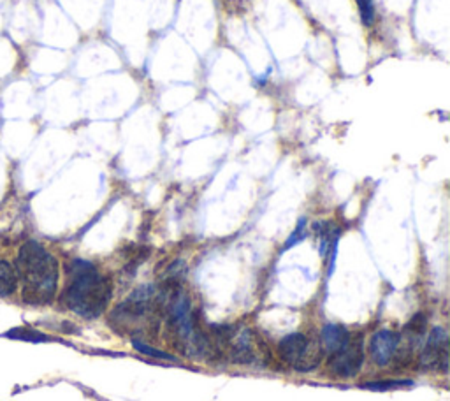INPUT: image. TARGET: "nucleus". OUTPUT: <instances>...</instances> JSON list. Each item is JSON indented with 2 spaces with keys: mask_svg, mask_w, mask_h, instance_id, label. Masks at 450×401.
Returning a JSON list of instances; mask_svg holds the SVG:
<instances>
[{
  "mask_svg": "<svg viewBox=\"0 0 450 401\" xmlns=\"http://www.w3.org/2000/svg\"><path fill=\"white\" fill-rule=\"evenodd\" d=\"M16 275L23 283L29 305H48L58 289V261L37 241L22 245L16 257Z\"/></svg>",
  "mask_w": 450,
  "mask_h": 401,
  "instance_id": "obj_1",
  "label": "nucleus"
},
{
  "mask_svg": "<svg viewBox=\"0 0 450 401\" xmlns=\"http://www.w3.org/2000/svg\"><path fill=\"white\" fill-rule=\"evenodd\" d=\"M69 282L64 290V303L71 312L85 319H97L111 299L109 280L88 261L74 259L67 268Z\"/></svg>",
  "mask_w": 450,
  "mask_h": 401,
  "instance_id": "obj_2",
  "label": "nucleus"
},
{
  "mask_svg": "<svg viewBox=\"0 0 450 401\" xmlns=\"http://www.w3.org/2000/svg\"><path fill=\"white\" fill-rule=\"evenodd\" d=\"M154 289L150 285L139 287L136 292L130 294L123 303H120L113 313H111V322L116 327H125L132 329L134 326H139L141 322H154L155 312H161Z\"/></svg>",
  "mask_w": 450,
  "mask_h": 401,
  "instance_id": "obj_3",
  "label": "nucleus"
},
{
  "mask_svg": "<svg viewBox=\"0 0 450 401\" xmlns=\"http://www.w3.org/2000/svg\"><path fill=\"white\" fill-rule=\"evenodd\" d=\"M278 354L283 362L296 372H311L320 365L324 348L304 333H290L278 344Z\"/></svg>",
  "mask_w": 450,
  "mask_h": 401,
  "instance_id": "obj_4",
  "label": "nucleus"
},
{
  "mask_svg": "<svg viewBox=\"0 0 450 401\" xmlns=\"http://www.w3.org/2000/svg\"><path fill=\"white\" fill-rule=\"evenodd\" d=\"M362 362H364V348H362L361 338L350 337L343 348L331 354L329 369L332 375L340 379H352L361 372Z\"/></svg>",
  "mask_w": 450,
  "mask_h": 401,
  "instance_id": "obj_5",
  "label": "nucleus"
},
{
  "mask_svg": "<svg viewBox=\"0 0 450 401\" xmlns=\"http://www.w3.org/2000/svg\"><path fill=\"white\" fill-rule=\"evenodd\" d=\"M418 362L424 369H442L449 368V334L443 327H435L425 340L424 348L421 351Z\"/></svg>",
  "mask_w": 450,
  "mask_h": 401,
  "instance_id": "obj_6",
  "label": "nucleus"
},
{
  "mask_svg": "<svg viewBox=\"0 0 450 401\" xmlns=\"http://www.w3.org/2000/svg\"><path fill=\"white\" fill-rule=\"evenodd\" d=\"M225 348H229V359L234 365H255L261 354V345L252 329L231 331Z\"/></svg>",
  "mask_w": 450,
  "mask_h": 401,
  "instance_id": "obj_7",
  "label": "nucleus"
},
{
  "mask_svg": "<svg viewBox=\"0 0 450 401\" xmlns=\"http://www.w3.org/2000/svg\"><path fill=\"white\" fill-rule=\"evenodd\" d=\"M401 337L396 331L380 329L369 340V355L379 366H387L400 348Z\"/></svg>",
  "mask_w": 450,
  "mask_h": 401,
  "instance_id": "obj_8",
  "label": "nucleus"
},
{
  "mask_svg": "<svg viewBox=\"0 0 450 401\" xmlns=\"http://www.w3.org/2000/svg\"><path fill=\"white\" fill-rule=\"evenodd\" d=\"M350 340V333L340 324H325L322 329V348L329 355L338 352Z\"/></svg>",
  "mask_w": 450,
  "mask_h": 401,
  "instance_id": "obj_9",
  "label": "nucleus"
},
{
  "mask_svg": "<svg viewBox=\"0 0 450 401\" xmlns=\"http://www.w3.org/2000/svg\"><path fill=\"white\" fill-rule=\"evenodd\" d=\"M18 289V275L9 262L0 261V297L13 296Z\"/></svg>",
  "mask_w": 450,
  "mask_h": 401,
  "instance_id": "obj_10",
  "label": "nucleus"
},
{
  "mask_svg": "<svg viewBox=\"0 0 450 401\" xmlns=\"http://www.w3.org/2000/svg\"><path fill=\"white\" fill-rule=\"evenodd\" d=\"M6 338H9V340L30 341V344H43V341L51 340L43 331L32 329V327H13V329H9L8 333H6Z\"/></svg>",
  "mask_w": 450,
  "mask_h": 401,
  "instance_id": "obj_11",
  "label": "nucleus"
},
{
  "mask_svg": "<svg viewBox=\"0 0 450 401\" xmlns=\"http://www.w3.org/2000/svg\"><path fill=\"white\" fill-rule=\"evenodd\" d=\"M410 386H414L411 380H380V382H364L361 387L368 390H393Z\"/></svg>",
  "mask_w": 450,
  "mask_h": 401,
  "instance_id": "obj_12",
  "label": "nucleus"
},
{
  "mask_svg": "<svg viewBox=\"0 0 450 401\" xmlns=\"http://www.w3.org/2000/svg\"><path fill=\"white\" fill-rule=\"evenodd\" d=\"M357 2L359 13H361L362 23L366 27L373 25L375 22V8H373V0H355Z\"/></svg>",
  "mask_w": 450,
  "mask_h": 401,
  "instance_id": "obj_13",
  "label": "nucleus"
},
{
  "mask_svg": "<svg viewBox=\"0 0 450 401\" xmlns=\"http://www.w3.org/2000/svg\"><path fill=\"white\" fill-rule=\"evenodd\" d=\"M132 345L137 352H141V354H144V355H151V358H158V359H175L171 354H168V352L150 347V345H146L144 341H141V340H134Z\"/></svg>",
  "mask_w": 450,
  "mask_h": 401,
  "instance_id": "obj_14",
  "label": "nucleus"
},
{
  "mask_svg": "<svg viewBox=\"0 0 450 401\" xmlns=\"http://www.w3.org/2000/svg\"><path fill=\"white\" fill-rule=\"evenodd\" d=\"M424 329H425V319H424V315H421V313H418V315H415L414 319L407 324V329L404 331H407L408 334H414V337L421 338L422 333H424Z\"/></svg>",
  "mask_w": 450,
  "mask_h": 401,
  "instance_id": "obj_15",
  "label": "nucleus"
},
{
  "mask_svg": "<svg viewBox=\"0 0 450 401\" xmlns=\"http://www.w3.org/2000/svg\"><path fill=\"white\" fill-rule=\"evenodd\" d=\"M304 226H306V222H304V219H303L299 224H297V227H296V231L292 233V236L287 240L285 247H283V252L289 250V248H292L294 243H299V241L306 236V233H304Z\"/></svg>",
  "mask_w": 450,
  "mask_h": 401,
  "instance_id": "obj_16",
  "label": "nucleus"
}]
</instances>
